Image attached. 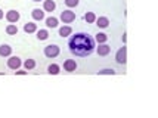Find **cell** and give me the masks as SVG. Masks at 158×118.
Here are the masks:
<instances>
[{"instance_id":"1","label":"cell","mask_w":158,"mask_h":118,"mask_svg":"<svg viewBox=\"0 0 158 118\" xmlns=\"http://www.w3.org/2000/svg\"><path fill=\"white\" fill-rule=\"evenodd\" d=\"M68 47L73 55L80 56V58H86V56L93 53L95 40L86 33H77V34L71 35V39L68 40Z\"/></svg>"},{"instance_id":"2","label":"cell","mask_w":158,"mask_h":118,"mask_svg":"<svg viewBox=\"0 0 158 118\" xmlns=\"http://www.w3.org/2000/svg\"><path fill=\"white\" fill-rule=\"evenodd\" d=\"M115 61H117V63H120V65H126V62H127V47H126V46H123V47H120L117 50Z\"/></svg>"},{"instance_id":"3","label":"cell","mask_w":158,"mask_h":118,"mask_svg":"<svg viewBox=\"0 0 158 118\" xmlns=\"http://www.w3.org/2000/svg\"><path fill=\"white\" fill-rule=\"evenodd\" d=\"M59 55V46L56 44H49L44 47V56L46 58H56Z\"/></svg>"},{"instance_id":"4","label":"cell","mask_w":158,"mask_h":118,"mask_svg":"<svg viewBox=\"0 0 158 118\" xmlns=\"http://www.w3.org/2000/svg\"><path fill=\"white\" fill-rule=\"evenodd\" d=\"M21 65H22V61H21V58L18 56H10L9 59H7V68H10V70H19Z\"/></svg>"},{"instance_id":"5","label":"cell","mask_w":158,"mask_h":118,"mask_svg":"<svg viewBox=\"0 0 158 118\" xmlns=\"http://www.w3.org/2000/svg\"><path fill=\"white\" fill-rule=\"evenodd\" d=\"M74 19H76V14L73 10H64L61 14V21L64 24H71Z\"/></svg>"},{"instance_id":"6","label":"cell","mask_w":158,"mask_h":118,"mask_svg":"<svg viewBox=\"0 0 158 118\" xmlns=\"http://www.w3.org/2000/svg\"><path fill=\"white\" fill-rule=\"evenodd\" d=\"M21 18V15L18 10H15V9H12V10H9V12H6V19L10 24H15V22H18Z\"/></svg>"},{"instance_id":"7","label":"cell","mask_w":158,"mask_h":118,"mask_svg":"<svg viewBox=\"0 0 158 118\" xmlns=\"http://www.w3.org/2000/svg\"><path fill=\"white\" fill-rule=\"evenodd\" d=\"M64 70L67 71V72H74L77 70V62L74 59H67L64 62Z\"/></svg>"},{"instance_id":"8","label":"cell","mask_w":158,"mask_h":118,"mask_svg":"<svg viewBox=\"0 0 158 118\" xmlns=\"http://www.w3.org/2000/svg\"><path fill=\"white\" fill-rule=\"evenodd\" d=\"M96 52H98V55L99 56H106V55H110L111 47L108 46V44H105V43H101L99 47L96 49Z\"/></svg>"},{"instance_id":"9","label":"cell","mask_w":158,"mask_h":118,"mask_svg":"<svg viewBox=\"0 0 158 118\" xmlns=\"http://www.w3.org/2000/svg\"><path fill=\"white\" fill-rule=\"evenodd\" d=\"M10 55H12V47L9 44H2L0 46V56L2 58H7Z\"/></svg>"},{"instance_id":"10","label":"cell","mask_w":158,"mask_h":118,"mask_svg":"<svg viewBox=\"0 0 158 118\" xmlns=\"http://www.w3.org/2000/svg\"><path fill=\"white\" fill-rule=\"evenodd\" d=\"M43 9H44L46 12H53V10L56 9V3L53 2V0H44Z\"/></svg>"},{"instance_id":"11","label":"cell","mask_w":158,"mask_h":118,"mask_svg":"<svg viewBox=\"0 0 158 118\" xmlns=\"http://www.w3.org/2000/svg\"><path fill=\"white\" fill-rule=\"evenodd\" d=\"M31 16H33V19H35V21H43L44 19V12L41 9H33Z\"/></svg>"},{"instance_id":"12","label":"cell","mask_w":158,"mask_h":118,"mask_svg":"<svg viewBox=\"0 0 158 118\" xmlns=\"http://www.w3.org/2000/svg\"><path fill=\"white\" fill-rule=\"evenodd\" d=\"M96 25L99 28H106L108 25H110V19L106 18V16H101V18H96Z\"/></svg>"},{"instance_id":"13","label":"cell","mask_w":158,"mask_h":118,"mask_svg":"<svg viewBox=\"0 0 158 118\" xmlns=\"http://www.w3.org/2000/svg\"><path fill=\"white\" fill-rule=\"evenodd\" d=\"M24 31L28 33V34H33L37 31V25H35L34 22H27L25 25H24Z\"/></svg>"},{"instance_id":"14","label":"cell","mask_w":158,"mask_h":118,"mask_svg":"<svg viewBox=\"0 0 158 118\" xmlns=\"http://www.w3.org/2000/svg\"><path fill=\"white\" fill-rule=\"evenodd\" d=\"M59 71H61V67L56 65V63H52V65H49L48 67V72L50 74V75H58Z\"/></svg>"},{"instance_id":"15","label":"cell","mask_w":158,"mask_h":118,"mask_svg":"<svg viewBox=\"0 0 158 118\" xmlns=\"http://www.w3.org/2000/svg\"><path fill=\"white\" fill-rule=\"evenodd\" d=\"M71 33H73V30H71V27H68V25L59 28V35H61V37H68Z\"/></svg>"},{"instance_id":"16","label":"cell","mask_w":158,"mask_h":118,"mask_svg":"<svg viewBox=\"0 0 158 118\" xmlns=\"http://www.w3.org/2000/svg\"><path fill=\"white\" fill-rule=\"evenodd\" d=\"M46 25L48 28H56L58 27V18H53V16H50L46 19Z\"/></svg>"},{"instance_id":"17","label":"cell","mask_w":158,"mask_h":118,"mask_svg":"<svg viewBox=\"0 0 158 118\" xmlns=\"http://www.w3.org/2000/svg\"><path fill=\"white\" fill-rule=\"evenodd\" d=\"M6 33L9 35H15V34H18V27L15 25V24H9L6 27Z\"/></svg>"},{"instance_id":"18","label":"cell","mask_w":158,"mask_h":118,"mask_svg":"<svg viewBox=\"0 0 158 118\" xmlns=\"http://www.w3.org/2000/svg\"><path fill=\"white\" fill-rule=\"evenodd\" d=\"M84 21L87 22V24H93V22L96 21V15L93 14V12H87V14L84 15Z\"/></svg>"},{"instance_id":"19","label":"cell","mask_w":158,"mask_h":118,"mask_svg":"<svg viewBox=\"0 0 158 118\" xmlns=\"http://www.w3.org/2000/svg\"><path fill=\"white\" fill-rule=\"evenodd\" d=\"M37 33V39L40 40V42H43V40H46L49 37V33H48V30H40V31H35Z\"/></svg>"},{"instance_id":"20","label":"cell","mask_w":158,"mask_h":118,"mask_svg":"<svg viewBox=\"0 0 158 118\" xmlns=\"http://www.w3.org/2000/svg\"><path fill=\"white\" fill-rule=\"evenodd\" d=\"M24 67H25V70H34L35 68V61L34 59H27L25 62H24Z\"/></svg>"},{"instance_id":"21","label":"cell","mask_w":158,"mask_h":118,"mask_svg":"<svg viewBox=\"0 0 158 118\" xmlns=\"http://www.w3.org/2000/svg\"><path fill=\"white\" fill-rule=\"evenodd\" d=\"M98 74H99V75H114L115 71L112 70V68H103V70H101Z\"/></svg>"},{"instance_id":"22","label":"cell","mask_w":158,"mask_h":118,"mask_svg":"<svg viewBox=\"0 0 158 118\" xmlns=\"http://www.w3.org/2000/svg\"><path fill=\"white\" fill-rule=\"evenodd\" d=\"M108 40V35L106 34H103V33H98L96 34V42L101 44V43H105Z\"/></svg>"},{"instance_id":"23","label":"cell","mask_w":158,"mask_h":118,"mask_svg":"<svg viewBox=\"0 0 158 118\" xmlns=\"http://www.w3.org/2000/svg\"><path fill=\"white\" fill-rule=\"evenodd\" d=\"M65 5L68 7H76L78 5V0H65Z\"/></svg>"},{"instance_id":"24","label":"cell","mask_w":158,"mask_h":118,"mask_svg":"<svg viewBox=\"0 0 158 118\" xmlns=\"http://www.w3.org/2000/svg\"><path fill=\"white\" fill-rule=\"evenodd\" d=\"M15 74H16V75H27V71H15Z\"/></svg>"},{"instance_id":"25","label":"cell","mask_w":158,"mask_h":118,"mask_svg":"<svg viewBox=\"0 0 158 118\" xmlns=\"http://www.w3.org/2000/svg\"><path fill=\"white\" fill-rule=\"evenodd\" d=\"M3 16H5V14H3V10H2V9H0V19H2V18H3Z\"/></svg>"},{"instance_id":"26","label":"cell","mask_w":158,"mask_h":118,"mask_svg":"<svg viewBox=\"0 0 158 118\" xmlns=\"http://www.w3.org/2000/svg\"><path fill=\"white\" fill-rule=\"evenodd\" d=\"M33 2H40V0H33Z\"/></svg>"}]
</instances>
